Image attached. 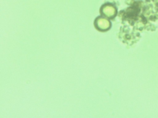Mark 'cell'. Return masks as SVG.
Masks as SVG:
<instances>
[{
	"label": "cell",
	"mask_w": 158,
	"mask_h": 118,
	"mask_svg": "<svg viewBox=\"0 0 158 118\" xmlns=\"http://www.w3.org/2000/svg\"><path fill=\"white\" fill-rule=\"evenodd\" d=\"M101 12L104 15L108 18L114 17L116 13V10L114 7L108 4L104 5L102 7Z\"/></svg>",
	"instance_id": "cell-2"
},
{
	"label": "cell",
	"mask_w": 158,
	"mask_h": 118,
	"mask_svg": "<svg viewBox=\"0 0 158 118\" xmlns=\"http://www.w3.org/2000/svg\"><path fill=\"white\" fill-rule=\"evenodd\" d=\"M95 26L98 30L105 31L108 30L110 27V22L103 18L99 17L95 21Z\"/></svg>",
	"instance_id": "cell-1"
}]
</instances>
